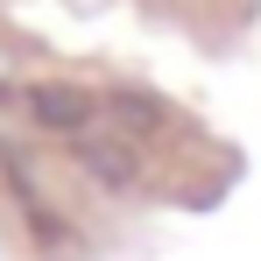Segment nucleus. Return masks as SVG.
Here are the masks:
<instances>
[{
	"label": "nucleus",
	"mask_w": 261,
	"mask_h": 261,
	"mask_svg": "<svg viewBox=\"0 0 261 261\" xmlns=\"http://www.w3.org/2000/svg\"><path fill=\"white\" fill-rule=\"evenodd\" d=\"M29 113L43 120L49 134H64V141H85L99 120H106V106H99V92H85V85H36L29 92Z\"/></svg>",
	"instance_id": "nucleus-1"
},
{
	"label": "nucleus",
	"mask_w": 261,
	"mask_h": 261,
	"mask_svg": "<svg viewBox=\"0 0 261 261\" xmlns=\"http://www.w3.org/2000/svg\"><path fill=\"white\" fill-rule=\"evenodd\" d=\"M99 106H106V120H113V127H127V141H134V134L170 127V106H155L148 92H99Z\"/></svg>",
	"instance_id": "nucleus-3"
},
{
	"label": "nucleus",
	"mask_w": 261,
	"mask_h": 261,
	"mask_svg": "<svg viewBox=\"0 0 261 261\" xmlns=\"http://www.w3.org/2000/svg\"><path fill=\"white\" fill-rule=\"evenodd\" d=\"M71 155H78L85 176L113 184V191H127L141 176V141H127V134H85V141H71Z\"/></svg>",
	"instance_id": "nucleus-2"
}]
</instances>
